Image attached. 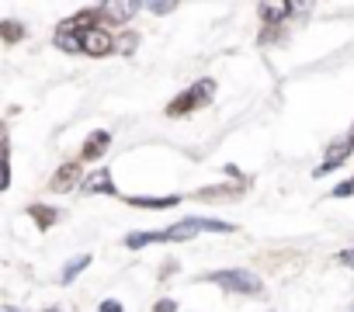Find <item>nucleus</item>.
<instances>
[{
  "label": "nucleus",
  "mask_w": 354,
  "mask_h": 312,
  "mask_svg": "<svg viewBox=\"0 0 354 312\" xmlns=\"http://www.w3.org/2000/svg\"><path fill=\"white\" fill-rule=\"evenodd\" d=\"M233 226L223 222V219H181L177 226L163 229V243H181V240H192V236H202V233H230Z\"/></svg>",
  "instance_id": "1"
},
{
  "label": "nucleus",
  "mask_w": 354,
  "mask_h": 312,
  "mask_svg": "<svg viewBox=\"0 0 354 312\" xmlns=\"http://www.w3.org/2000/svg\"><path fill=\"white\" fill-rule=\"evenodd\" d=\"M212 97H216V80L205 77V80H195L185 94H177L167 111H170V115H188V111H195V108H205Z\"/></svg>",
  "instance_id": "2"
},
{
  "label": "nucleus",
  "mask_w": 354,
  "mask_h": 312,
  "mask_svg": "<svg viewBox=\"0 0 354 312\" xmlns=\"http://www.w3.org/2000/svg\"><path fill=\"white\" fill-rule=\"evenodd\" d=\"M209 281L219 284V288H226V291H236V295H254V291H261V277H257L254 271H243V267L216 271V274H209Z\"/></svg>",
  "instance_id": "3"
},
{
  "label": "nucleus",
  "mask_w": 354,
  "mask_h": 312,
  "mask_svg": "<svg viewBox=\"0 0 354 312\" xmlns=\"http://www.w3.org/2000/svg\"><path fill=\"white\" fill-rule=\"evenodd\" d=\"M80 42H84V52L87 56H108L118 42L111 39V32H104L101 25H94V28H87L84 35H80Z\"/></svg>",
  "instance_id": "4"
},
{
  "label": "nucleus",
  "mask_w": 354,
  "mask_h": 312,
  "mask_svg": "<svg viewBox=\"0 0 354 312\" xmlns=\"http://www.w3.org/2000/svg\"><path fill=\"white\" fill-rule=\"evenodd\" d=\"M351 149H354V142L347 139V142H337V146H330V153L323 156V164L316 167V177H323V174H330V170H337L347 156H351Z\"/></svg>",
  "instance_id": "5"
},
{
  "label": "nucleus",
  "mask_w": 354,
  "mask_h": 312,
  "mask_svg": "<svg viewBox=\"0 0 354 312\" xmlns=\"http://www.w3.org/2000/svg\"><path fill=\"white\" fill-rule=\"evenodd\" d=\"M80 191H84V195H115V181H111V174L101 167V170H94L91 177L80 181Z\"/></svg>",
  "instance_id": "6"
},
{
  "label": "nucleus",
  "mask_w": 354,
  "mask_h": 312,
  "mask_svg": "<svg viewBox=\"0 0 354 312\" xmlns=\"http://www.w3.org/2000/svg\"><path fill=\"white\" fill-rule=\"evenodd\" d=\"M101 14L108 21H115V25H125L132 14H139V4H136V0H111V4L101 8Z\"/></svg>",
  "instance_id": "7"
},
{
  "label": "nucleus",
  "mask_w": 354,
  "mask_h": 312,
  "mask_svg": "<svg viewBox=\"0 0 354 312\" xmlns=\"http://www.w3.org/2000/svg\"><path fill=\"white\" fill-rule=\"evenodd\" d=\"M108 146H111V132H94L91 142L84 146V160H97V156H101Z\"/></svg>",
  "instance_id": "8"
},
{
  "label": "nucleus",
  "mask_w": 354,
  "mask_h": 312,
  "mask_svg": "<svg viewBox=\"0 0 354 312\" xmlns=\"http://www.w3.org/2000/svg\"><path fill=\"white\" fill-rule=\"evenodd\" d=\"M87 264H91V253H80V257H73V260L63 267V277H59V281H63V284H70V281H73V277H77V274H80Z\"/></svg>",
  "instance_id": "9"
},
{
  "label": "nucleus",
  "mask_w": 354,
  "mask_h": 312,
  "mask_svg": "<svg viewBox=\"0 0 354 312\" xmlns=\"http://www.w3.org/2000/svg\"><path fill=\"white\" fill-rule=\"evenodd\" d=\"M129 205H139V208H170V205H177V195H167V198H129Z\"/></svg>",
  "instance_id": "10"
},
{
  "label": "nucleus",
  "mask_w": 354,
  "mask_h": 312,
  "mask_svg": "<svg viewBox=\"0 0 354 312\" xmlns=\"http://www.w3.org/2000/svg\"><path fill=\"white\" fill-rule=\"evenodd\" d=\"M125 243H129L132 250H139V246H146V243H163V229H153V233H132Z\"/></svg>",
  "instance_id": "11"
},
{
  "label": "nucleus",
  "mask_w": 354,
  "mask_h": 312,
  "mask_svg": "<svg viewBox=\"0 0 354 312\" xmlns=\"http://www.w3.org/2000/svg\"><path fill=\"white\" fill-rule=\"evenodd\" d=\"M32 215L39 219V226H42V229H49V226L59 219V215H56V208H49V205H32Z\"/></svg>",
  "instance_id": "12"
},
{
  "label": "nucleus",
  "mask_w": 354,
  "mask_h": 312,
  "mask_svg": "<svg viewBox=\"0 0 354 312\" xmlns=\"http://www.w3.org/2000/svg\"><path fill=\"white\" fill-rule=\"evenodd\" d=\"M288 11H292L288 4H261V14H264V18H271V21H281Z\"/></svg>",
  "instance_id": "13"
},
{
  "label": "nucleus",
  "mask_w": 354,
  "mask_h": 312,
  "mask_svg": "<svg viewBox=\"0 0 354 312\" xmlns=\"http://www.w3.org/2000/svg\"><path fill=\"white\" fill-rule=\"evenodd\" d=\"M0 35H4V42H18L25 35V28L18 21H4V25H0Z\"/></svg>",
  "instance_id": "14"
},
{
  "label": "nucleus",
  "mask_w": 354,
  "mask_h": 312,
  "mask_svg": "<svg viewBox=\"0 0 354 312\" xmlns=\"http://www.w3.org/2000/svg\"><path fill=\"white\" fill-rule=\"evenodd\" d=\"M73 174H77V167H73V164H66V167H63V170H59V177H56V181H53V184H56V188H66V184H70V181H73Z\"/></svg>",
  "instance_id": "15"
},
{
  "label": "nucleus",
  "mask_w": 354,
  "mask_h": 312,
  "mask_svg": "<svg viewBox=\"0 0 354 312\" xmlns=\"http://www.w3.org/2000/svg\"><path fill=\"white\" fill-rule=\"evenodd\" d=\"M146 11H153V14H170L174 4H146Z\"/></svg>",
  "instance_id": "16"
},
{
  "label": "nucleus",
  "mask_w": 354,
  "mask_h": 312,
  "mask_svg": "<svg viewBox=\"0 0 354 312\" xmlns=\"http://www.w3.org/2000/svg\"><path fill=\"white\" fill-rule=\"evenodd\" d=\"M156 312H177V302L174 298H163V302H156Z\"/></svg>",
  "instance_id": "17"
},
{
  "label": "nucleus",
  "mask_w": 354,
  "mask_h": 312,
  "mask_svg": "<svg viewBox=\"0 0 354 312\" xmlns=\"http://www.w3.org/2000/svg\"><path fill=\"white\" fill-rule=\"evenodd\" d=\"M101 312H122V305L115 298H108V302H101Z\"/></svg>",
  "instance_id": "18"
},
{
  "label": "nucleus",
  "mask_w": 354,
  "mask_h": 312,
  "mask_svg": "<svg viewBox=\"0 0 354 312\" xmlns=\"http://www.w3.org/2000/svg\"><path fill=\"white\" fill-rule=\"evenodd\" d=\"M340 264H347V267H351V271H354V246H351V250H344V253H340Z\"/></svg>",
  "instance_id": "19"
},
{
  "label": "nucleus",
  "mask_w": 354,
  "mask_h": 312,
  "mask_svg": "<svg viewBox=\"0 0 354 312\" xmlns=\"http://www.w3.org/2000/svg\"><path fill=\"white\" fill-rule=\"evenodd\" d=\"M4 312H21V309H15V305H4Z\"/></svg>",
  "instance_id": "20"
},
{
  "label": "nucleus",
  "mask_w": 354,
  "mask_h": 312,
  "mask_svg": "<svg viewBox=\"0 0 354 312\" xmlns=\"http://www.w3.org/2000/svg\"><path fill=\"white\" fill-rule=\"evenodd\" d=\"M46 312H63V309H46Z\"/></svg>",
  "instance_id": "21"
},
{
  "label": "nucleus",
  "mask_w": 354,
  "mask_h": 312,
  "mask_svg": "<svg viewBox=\"0 0 354 312\" xmlns=\"http://www.w3.org/2000/svg\"><path fill=\"white\" fill-rule=\"evenodd\" d=\"M351 142H354V135H351Z\"/></svg>",
  "instance_id": "22"
}]
</instances>
